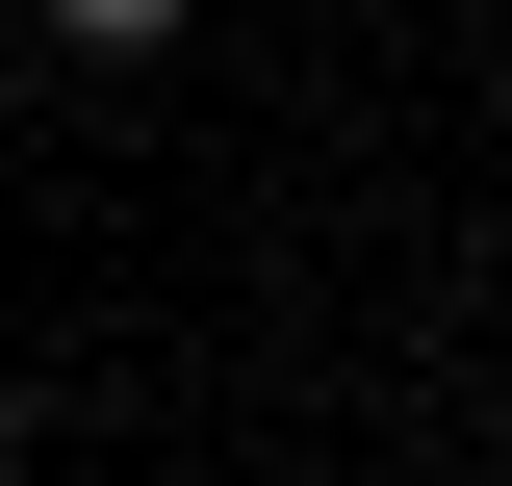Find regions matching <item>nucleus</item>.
Instances as JSON below:
<instances>
[{
  "label": "nucleus",
  "instance_id": "obj_1",
  "mask_svg": "<svg viewBox=\"0 0 512 486\" xmlns=\"http://www.w3.org/2000/svg\"><path fill=\"white\" fill-rule=\"evenodd\" d=\"M26 26H77V52H154V26H180V0H26Z\"/></svg>",
  "mask_w": 512,
  "mask_h": 486
}]
</instances>
